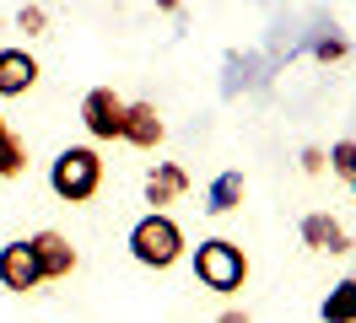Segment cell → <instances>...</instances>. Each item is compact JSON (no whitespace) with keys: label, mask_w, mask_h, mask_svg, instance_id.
I'll list each match as a JSON object with an SVG mask.
<instances>
[{"label":"cell","mask_w":356,"mask_h":323,"mask_svg":"<svg viewBox=\"0 0 356 323\" xmlns=\"http://www.w3.org/2000/svg\"><path fill=\"white\" fill-rule=\"evenodd\" d=\"M17 27L33 38V33H44V27H49V11H44V6H22V11H17Z\"/></svg>","instance_id":"obj_15"},{"label":"cell","mask_w":356,"mask_h":323,"mask_svg":"<svg viewBox=\"0 0 356 323\" xmlns=\"http://www.w3.org/2000/svg\"><path fill=\"white\" fill-rule=\"evenodd\" d=\"M0 285H6V291H17V297H27V291H38V285H44L38 258H33V242H27V237H17V242H6V248H0Z\"/></svg>","instance_id":"obj_5"},{"label":"cell","mask_w":356,"mask_h":323,"mask_svg":"<svg viewBox=\"0 0 356 323\" xmlns=\"http://www.w3.org/2000/svg\"><path fill=\"white\" fill-rule=\"evenodd\" d=\"M0 124H6V119H0Z\"/></svg>","instance_id":"obj_20"},{"label":"cell","mask_w":356,"mask_h":323,"mask_svg":"<svg viewBox=\"0 0 356 323\" xmlns=\"http://www.w3.org/2000/svg\"><path fill=\"white\" fill-rule=\"evenodd\" d=\"M216 323H254V318H248V313H238V307H232V313H222V318H216Z\"/></svg>","instance_id":"obj_18"},{"label":"cell","mask_w":356,"mask_h":323,"mask_svg":"<svg viewBox=\"0 0 356 323\" xmlns=\"http://www.w3.org/2000/svg\"><path fill=\"white\" fill-rule=\"evenodd\" d=\"M38 86V60L27 49H0V97H27Z\"/></svg>","instance_id":"obj_8"},{"label":"cell","mask_w":356,"mask_h":323,"mask_svg":"<svg viewBox=\"0 0 356 323\" xmlns=\"http://www.w3.org/2000/svg\"><path fill=\"white\" fill-rule=\"evenodd\" d=\"M302 242H308L313 254H346V248H351V237H346V226H340L334 215H324V210L302 215Z\"/></svg>","instance_id":"obj_10"},{"label":"cell","mask_w":356,"mask_h":323,"mask_svg":"<svg viewBox=\"0 0 356 323\" xmlns=\"http://www.w3.org/2000/svg\"><path fill=\"white\" fill-rule=\"evenodd\" d=\"M49 189H54V199H65V205H87L92 194L103 189V156L92 146H65L49 162Z\"/></svg>","instance_id":"obj_1"},{"label":"cell","mask_w":356,"mask_h":323,"mask_svg":"<svg viewBox=\"0 0 356 323\" xmlns=\"http://www.w3.org/2000/svg\"><path fill=\"white\" fill-rule=\"evenodd\" d=\"M324 167H330V162H324V151H318V146L302 151V172H324Z\"/></svg>","instance_id":"obj_16"},{"label":"cell","mask_w":356,"mask_h":323,"mask_svg":"<svg viewBox=\"0 0 356 323\" xmlns=\"http://www.w3.org/2000/svg\"><path fill=\"white\" fill-rule=\"evenodd\" d=\"M27 167V140L11 124H0V178H17Z\"/></svg>","instance_id":"obj_13"},{"label":"cell","mask_w":356,"mask_h":323,"mask_svg":"<svg viewBox=\"0 0 356 323\" xmlns=\"http://www.w3.org/2000/svg\"><path fill=\"white\" fill-rule=\"evenodd\" d=\"M81 124H87L92 140H119V129H124V97L113 86H92L81 97Z\"/></svg>","instance_id":"obj_4"},{"label":"cell","mask_w":356,"mask_h":323,"mask_svg":"<svg viewBox=\"0 0 356 323\" xmlns=\"http://www.w3.org/2000/svg\"><path fill=\"white\" fill-rule=\"evenodd\" d=\"M162 135H168V124H162L156 103H124V129H119V140H124V146L156 151V146H162Z\"/></svg>","instance_id":"obj_7"},{"label":"cell","mask_w":356,"mask_h":323,"mask_svg":"<svg viewBox=\"0 0 356 323\" xmlns=\"http://www.w3.org/2000/svg\"><path fill=\"white\" fill-rule=\"evenodd\" d=\"M346 54V38H324L318 43V60H340Z\"/></svg>","instance_id":"obj_17"},{"label":"cell","mask_w":356,"mask_h":323,"mask_svg":"<svg viewBox=\"0 0 356 323\" xmlns=\"http://www.w3.org/2000/svg\"><path fill=\"white\" fill-rule=\"evenodd\" d=\"M346 183H351V189H356V172H351V178H346Z\"/></svg>","instance_id":"obj_19"},{"label":"cell","mask_w":356,"mask_h":323,"mask_svg":"<svg viewBox=\"0 0 356 323\" xmlns=\"http://www.w3.org/2000/svg\"><path fill=\"white\" fill-rule=\"evenodd\" d=\"M189 264H195V280H200L205 291H216V297L243 291V280H248V254L232 237H205Z\"/></svg>","instance_id":"obj_2"},{"label":"cell","mask_w":356,"mask_h":323,"mask_svg":"<svg viewBox=\"0 0 356 323\" xmlns=\"http://www.w3.org/2000/svg\"><path fill=\"white\" fill-rule=\"evenodd\" d=\"M243 205V172H216L211 189H205V210L211 215H227Z\"/></svg>","instance_id":"obj_12"},{"label":"cell","mask_w":356,"mask_h":323,"mask_svg":"<svg viewBox=\"0 0 356 323\" xmlns=\"http://www.w3.org/2000/svg\"><path fill=\"white\" fill-rule=\"evenodd\" d=\"M184 194H189V172L178 167V162H156V167L146 172V205L162 210V205H178Z\"/></svg>","instance_id":"obj_9"},{"label":"cell","mask_w":356,"mask_h":323,"mask_svg":"<svg viewBox=\"0 0 356 323\" xmlns=\"http://www.w3.org/2000/svg\"><path fill=\"white\" fill-rule=\"evenodd\" d=\"M130 258L146 264V270H173L184 258V226H178L168 210H152L130 226Z\"/></svg>","instance_id":"obj_3"},{"label":"cell","mask_w":356,"mask_h":323,"mask_svg":"<svg viewBox=\"0 0 356 323\" xmlns=\"http://www.w3.org/2000/svg\"><path fill=\"white\" fill-rule=\"evenodd\" d=\"M27 242H33V258H38V275H44V280H70V270H76V248H70L65 232L44 226V232H33Z\"/></svg>","instance_id":"obj_6"},{"label":"cell","mask_w":356,"mask_h":323,"mask_svg":"<svg viewBox=\"0 0 356 323\" xmlns=\"http://www.w3.org/2000/svg\"><path fill=\"white\" fill-rule=\"evenodd\" d=\"M318 318L324 323H356V275L330 285V297L318 301Z\"/></svg>","instance_id":"obj_11"},{"label":"cell","mask_w":356,"mask_h":323,"mask_svg":"<svg viewBox=\"0 0 356 323\" xmlns=\"http://www.w3.org/2000/svg\"><path fill=\"white\" fill-rule=\"evenodd\" d=\"M324 162H330L334 178H351L356 172V140H334V146L324 151Z\"/></svg>","instance_id":"obj_14"}]
</instances>
